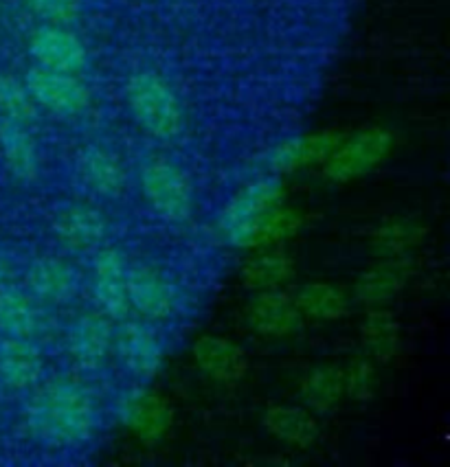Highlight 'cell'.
<instances>
[{
	"label": "cell",
	"instance_id": "cell-1",
	"mask_svg": "<svg viewBox=\"0 0 450 467\" xmlns=\"http://www.w3.org/2000/svg\"><path fill=\"white\" fill-rule=\"evenodd\" d=\"M99 423L93 393L73 379H53L36 393L26 409V426L53 448L81 445L93 439Z\"/></svg>",
	"mask_w": 450,
	"mask_h": 467
},
{
	"label": "cell",
	"instance_id": "cell-2",
	"mask_svg": "<svg viewBox=\"0 0 450 467\" xmlns=\"http://www.w3.org/2000/svg\"><path fill=\"white\" fill-rule=\"evenodd\" d=\"M126 101L134 121L150 137L173 140L185 130V110L170 81L154 70H139L126 81Z\"/></svg>",
	"mask_w": 450,
	"mask_h": 467
},
{
	"label": "cell",
	"instance_id": "cell-3",
	"mask_svg": "<svg viewBox=\"0 0 450 467\" xmlns=\"http://www.w3.org/2000/svg\"><path fill=\"white\" fill-rule=\"evenodd\" d=\"M141 189L165 222L185 224L194 213V192L185 171L170 159L154 156L141 165Z\"/></svg>",
	"mask_w": 450,
	"mask_h": 467
},
{
	"label": "cell",
	"instance_id": "cell-4",
	"mask_svg": "<svg viewBox=\"0 0 450 467\" xmlns=\"http://www.w3.org/2000/svg\"><path fill=\"white\" fill-rule=\"evenodd\" d=\"M281 200L277 178H259L242 189L220 213V233L233 246H253L255 233Z\"/></svg>",
	"mask_w": 450,
	"mask_h": 467
},
{
	"label": "cell",
	"instance_id": "cell-5",
	"mask_svg": "<svg viewBox=\"0 0 450 467\" xmlns=\"http://www.w3.org/2000/svg\"><path fill=\"white\" fill-rule=\"evenodd\" d=\"M25 86L36 106H42L58 117H78L90 106L89 88L73 73L36 67L26 73Z\"/></svg>",
	"mask_w": 450,
	"mask_h": 467
},
{
	"label": "cell",
	"instance_id": "cell-6",
	"mask_svg": "<svg viewBox=\"0 0 450 467\" xmlns=\"http://www.w3.org/2000/svg\"><path fill=\"white\" fill-rule=\"evenodd\" d=\"M115 354L132 376L141 379L154 378L165 360V345L150 325L126 320L115 329Z\"/></svg>",
	"mask_w": 450,
	"mask_h": 467
},
{
	"label": "cell",
	"instance_id": "cell-7",
	"mask_svg": "<svg viewBox=\"0 0 450 467\" xmlns=\"http://www.w3.org/2000/svg\"><path fill=\"white\" fill-rule=\"evenodd\" d=\"M128 301L130 309L148 320H165L176 312L178 292L161 270L150 264L128 265Z\"/></svg>",
	"mask_w": 450,
	"mask_h": 467
},
{
	"label": "cell",
	"instance_id": "cell-8",
	"mask_svg": "<svg viewBox=\"0 0 450 467\" xmlns=\"http://www.w3.org/2000/svg\"><path fill=\"white\" fill-rule=\"evenodd\" d=\"M392 143L393 137L387 130H365V132L347 140L345 145H336V150L328 156L325 176L336 182L351 181V178L370 171L376 162H381L392 150Z\"/></svg>",
	"mask_w": 450,
	"mask_h": 467
},
{
	"label": "cell",
	"instance_id": "cell-9",
	"mask_svg": "<svg viewBox=\"0 0 450 467\" xmlns=\"http://www.w3.org/2000/svg\"><path fill=\"white\" fill-rule=\"evenodd\" d=\"M112 345H115V320L108 318L106 314H81L68 325V354L86 371L104 367Z\"/></svg>",
	"mask_w": 450,
	"mask_h": 467
},
{
	"label": "cell",
	"instance_id": "cell-10",
	"mask_svg": "<svg viewBox=\"0 0 450 467\" xmlns=\"http://www.w3.org/2000/svg\"><path fill=\"white\" fill-rule=\"evenodd\" d=\"M126 275V259L117 248H104L95 254L90 275L93 296L99 312L112 320H123L130 314Z\"/></svg>",
	"mask_w": 450,
	"mask_h": 467
},
{
	"label": "cell",
	"instance_id": "cell-11",
	"mask_svg": "<svg viewBox=\"0 0 450 467\" xmlns=\"http://www.w3.org/2000/svg\"><path fill=\"white\" fill-rule=\"evenodd\" d=\"M29 51L37 67L59 70V73L78 75L89 64L84 42L64 25H42L31 36Z\"/></svg>",
	"mask_w": 450,
	"mask_h": 467
},
{
	"label": "cell",
	"instance_id": "cell-12",
	"mask_svg": "<svg viewBox=\"0 0 450 467\" xmlns=\"http://www.w3.org/2000/svg\"><path fill=\"white\" fill-rule=\"evenodd\" d=\"M26 290L40 303L62 306L73 301L79 290L78 270L67 259L40 257L26 270Z\"/></svg>",
	"mask_w": 450,
	"mask_h": 467
},
{
	"label": "cell",
	"instance_id": "cell-13",
	"mask_svg": "<svg viewBox=\"0 0 450 467\" xmlns=\"http://www.w3.org/2000/svg\"><path fill=\"white\" fill-rule=\"evenodd\" d=\"M248 323L257 334L281 338V336H288L299 329L301 312L288 295L273 287V290H264L262 295L253 298V303L248 306Z\"/></svg>",
	"mask_w": 450,
	"mask_h": 467
},
{
	"label": "cell",
	"instance_id": "cell-14",
	"mask_svg": "<svg viewBox=\"0 0 450 467\" xmlns=\"http://www.w3.org/2000/svg\"><path fill=\"white\" fill-rule=\"evenodd\" d=\"M45 360L34 340L9 338L0 340V379L9 389L26 390L40 384Z\"/></svg>",
	"mask_w": 450,
	"mask_h": 467
},
{
	"label": "cell",
	"instance_id": "cell-15",
	"mask_svg": "<svg viewBox=\"0 0 450 467\" xmlns=\"http://www.w3.org/2000/svg\"><path fill=\"white\" fill-rule=\"evenodd\" d=\"M56 233L73 251L99 248L108 233V222L99 209L90 204H70L56 217Z\"/></svg>",
	"mask_w": 450,
	"mask_h": 467
},
{
	"label": "cell",
	"instance_id": "cell-16",
	"mask_svg": "<svg viewBox=\"0 0 450 467\" xmlns=\"http://www.w3.org/2000/svg\"><path fill=\"white\" fill-rule=\"evenodd\" d=\"M200 371L207 373L211 379L231 384L244 378L248 368V358L235 342L220 338V336H204L194 345Z\"/></svg>",
	"mask_w": 450,
	"mask_h": 467
},
{
	"label": "cell",
	"instance_id": "cell-17",
	"mask_svg": "<svg viewBox=\"0 0 450 467\" xmlns=\"http://www.w3.org/2000/svg\"><path fill=\"white\" fill-rule=\"evenodd\" d=\"M0 154L14 178L23 182L36 181L37 171H40V159H37L36 140L31 137L29 128L12 121V119L0 117Z\"/></svg>",
	"mask_w": 450,
	"mask_h": 467
},
{
	"label": "cell",
	"instance_id": "cell-18",
	"mask_svg": "<svg viewBox=\"0 0 450 467\" xmlns=\"http://www.w3.org/2000/svg\"><path fill=\"white\" fill-rule=\"evenodd\" d=\"M42 329L36 298L20 287L0 285V331L9 338L34 340Z\"/></svg>",
	"mask_w": 450,
	"mask_h": 467
},
{
	"label": "cell",
	"instance_id": "cell-19",
	"mask_svg": "<svg viewBox=\"0 0 450 467\" xmlns=\"http://www.w3.org/2000/svg\"><path fill=\"white\" fill-rule=\"evenodd\" d=\"M81 181L99 195H117L126 187V167L104 145H86L78 159Z\"/></svg>",
	"mask_w": 450,
	"mask_h": 467
},
{
	"label": "cell",
	"instance_id": "cell-20",
	"mask_svg": "<svg viewBox=\"0 0 450 467\" xmlns=\"http://www.w3.org/2000/svg\"><path fill=\"white\" fill-rule=\"evenodd\" d=\"M123 421L132 428L139 437L156 441L165 434L172 423V410L154 395L143 390H132L121 404Z\"/></svg>",
	"mask_w": 450,
	"mask_h": 467
},
{
	"label": "cell",
	"instance_id": "cell-21",
	"mask_svg": "<svg viewBox=\"0 0 450 467\" xmlns=\"http://www.w3.org/2000/svg\"><path fill=\"white\" fill-rule=\"evenodd\" d=\"M340 143L334 134H314V137H297L286 140L270 151L268 162L275 171H295L303 165H310L328 159Z\"/></svg>",
	"mask_w": 450,
	"mask_h": 467
},
{
	"label": "cell",
	"instance_id": "cell-22",
	"mask_svg": "<svg viewBox=\"0 0 450 467\" xmlns=\"http://www.w3.org/2000/svg\"><path fill=\"white\" fill-rule=\"evenodd\" d=\"M406 279H409V265H406L404 259H392V262H384L376 268L367 270L358 279L356 296L365 306L381 307L403 290Z\"/></svg>",
	"mask_w": 450,
	"mask_h": 467
},
{
	"label": "cell",
	"instance_id": "cell-23",
	"mask_svg": "<svg viewBox=\"0 0 450 467\" xmlns=\"http://www.w3.org/2000/svg\"><path fill=\"white\" fill-rule=\"evenodd\" d=\"M264 423L270 434L295 448H308L319 437V423L310 410L297 409V406H273L266 412Z\"/></svg>",
	"mask_w": 450,
	"mask_h": 467
},
{
	"label": "cell",
	"instance_id": "cell-24",
	"mask_svg": "<svg viewBox=\"0 0 450 467\" xmlns=\"http://www.w3.org/2000/svg\"><path fill=\"white\" fill-rule=\"evenodd\" d=\"M345 393V378L339 367H317L301 382V398L308 409L328 412Z\"/></svg>",
	"mask_w": 450,
	"mask_h": 467
},
{
	"label": "cell",
	"instance_id": "cell-25",
	"mask_svg": "<svg viewBox=\"0 0 450 467\" xmlns=\"http://www.w3.org/2000/svg\"><path fill=\"white\" fill-rule=\"evenodd\" d=\"M362 340L367 351L381 362H389L400 349V325L387 309H372L362 323Z\"/></svg>",
	"mask_w": 450,
	"mask_h": 467
},
{
	"label": "cell",
	"instance_id": "cell-26",
	"mask_svg": "<svg viewBox=\"0 0 450 467\" xmlns=\"http://www.w3.org/2000/svg\"><path fill=\"white\" fill-rule=\"evenodd\" d=\"M297 307L317 320H336L347 314V298L339 287L330 284H308L295 296Z\"/></svg>",
	"mask_w": 450,
	"mask_h": 467
},
{
	"label": "cell",
	"instance_id": "cell-27",
	"mask_svg": "<svg viewBox=\"0 0 450 467\" xmlns=\"http://www.w3.org/2000/svg\"><path fill=\"white\" fill-rule=\"evenodd\" d=\"M295 273V264L284 253H266L259 254L244 265L242 279L244 285L251 290H273L288 281Z\"/></svg>",
	"mask_w": 450,
	"mask_h": 467
},
{
	"label": "cell",
	"instance_id": "cell-28",
	"mask_svg": "<svg viewBox=\"0 0 450 467\" xmlns=\"http://www.w3.org/2000/svg\"><path fill=\"white\" fill-rule=\"evenodd\" d=\"M0 117L12 119L23 126H29L37 119V106L25 81L7 73L0 75Z\"/></svg>",
	"mask_w": 450,
	"mask_h": 467
},
{
	"label": "cell",
	"instance_id": "cell-29",
	"mask_svg": "<svg viewBox=\"0 0 450 467\" xmlns=\"http://www.w3.org/2000/svg\"><path fill=\"white\" fill-rule=\"evenodd\" d=\"M424 228L417 226L415 222L409 220H393L384 224L381 231L373 235V248L381 254H389V257H400V254L409 251V248L417 246L424 237Z\"/></svg>",
	"mask_w": 450,
	"mask_h": 467
},
{
	"label": "cell",
	"instance_id": "cell-30",
	"mask_svg": "<svg viewBox=\"0 0 450 467\" xmlns=\"http://www.w3.org/2000/svg\"><path fill=\"white\" fill-rule=\"evenodd\" d=\"M299 224V215L292 213L288 209H277V206H275V209L262 220L257 233H255L253 246H268V244L286 240V237L295 235Z\"/></svg>",
	"mask_w": 450,
	"mask_h": 467
},
{
	"label": "cell",
	"instance_id": "cell-31",
	"mask_svg": "<svg viewBox=\"0 0 450 467\" xmlns=\"http://www.w3.org/2000/svg\"><path fill=\"white\" fill-rule=\"evenodd\" d=\"M23 3L47 25L68 26L79 16V0H23Z\"/></svg>",
	"mask_w": 450,
	"mask_h": 467
},
{
	"label": "cell",
	"instance_id": "cell-32",
	"mask_svg": "<svg viewBox=\"0 0 450 467\" xmlns=\"http://www.w3.org/2000/svg\"><path fill=\"white\" fill-rule=\"evenodd\" d=\"M345 378V390L351 400L367 401L373 395L376 389V371H373L372 362L367 360H354L347 371H343Z\"/></svg>",
	"mask_w": 450,
	"mask_h": 467
},
{
	"label": "cell",
	"instance_id": "cell-33",
	"mask_svg": "<svg viewBox=\"0 0 450 467\" xmlns=\"http://www.w3.org/2000/svg\"><path fill=\"white\" fill-rule=\"evenodd\" d=\"M3 281H5V265L0 262V285H3Z\"/></svg>",
	"mask_w": 450,
	"mask_h": 467
}]
</instances>
